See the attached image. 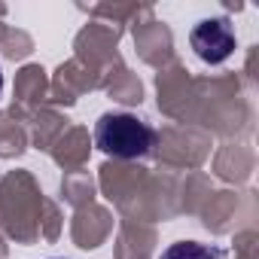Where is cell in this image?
Here are the masks:
<instances>
[{"mask_svg":"<svg viewBox=\"0 0 259 259\" xmlns=\"http://www.w3.org/2000/svg\"><path fill=\"white\" fill-rule=\"evenodd\" d=\"M95 144L113 159H141L156 147V132L135 113H104L95 125Z\"/></svg>","mask_w":259,"mask_h":259,"instance_id":"1","label":"cell"},{"mask_svg":"<svg viewBox=\"0 0 259 259\" xmlns=\"http://www.w3.org/2000/svg\"><path fill=\"white\" fill-rule=\"evenodd\" d=\"M189 46L201 61L223 64L235 52V31L226 19H201L189 34Z\"/></svg>","mask_w":259,"mask_h":259,"instance_id":"2","label":"cell"},{"mask_svg":"<svg viewBox=\"0 0 259 259\" xmlns=\"http://www.w3.org/2000/svg\"><path fill=\"white\" fill-rule=\"evenodd\" d=\"M223 253L213 250V247H204V244H195V241H180V244H171L159 259H220Z\"/></svg>","mask_w":259,"mask_h":259,"instance_id":"3","label":"cell"},{"mask_svg":"<svg viewBox=\"0 0 259 259\" xmlns=\"http://www.w3.org/2000/svg\"><path fill=\"white\" fill-rule=\"evenodd\" d=\"M0 92H4V70H0Z\"/></svg>","mask_w":259,"mask_h":259,"instance_id":"4","label":"cell"}]
</instances>
